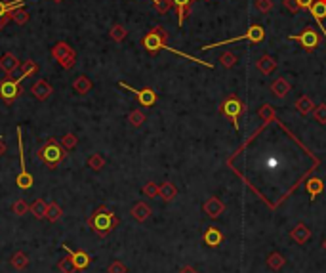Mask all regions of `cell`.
I'll return each instance as SVG.
<instances>
[{
	"mask_svg": "<svg viewBox=\"0 0 326 273\" xmlns=\"http://www.w3.org/2000/svg\"><path fill=\"white\" fill-rule=\"evenodd\" d=\"M118 224H120V222H118L116 214H114L111 208H107L105 204L98 206V208L92 212V216L88 218L90 230L94 231L98 237H107Z\"/></svg>",
	"mask_w": 326,
	"mask_h": 273,
	"instance_id": "obj_1",
	"label": "cell"
},
{
	"mask_svg": "<svg viewBox=\"0 0 326 273\" xmlns=\"http://www.w3.org/2000/svg\"><path fill=\"white\" fill-rule=\"evenodd\" d=\"M36 157L40 162H44L50 170H56L57 166L65 160L67 157V149L61 145V142L57 140V138H48L44 145L38 149V153H36Z\"/></svg>",
	"mask_w": 326,
	"mask_h": 273,
	"instance_id": "obj_2",
	"label": "cell"
},
{
	"mask_svg": "<svg viewBox=\"0 0 326 273\" xmlns=\"http://www.w3.org/2000/svg\"><path fill=\"white\" fill-rule=\"evenodd\" d=\"M265 39V31L261 25H250L248 31L244 33V35H239V37H235V39H227V40H219V42H212V44H206V46H200V50L202 52H206V50H212V48H219V46H227V44L231 42H241V40H250V42H261Z\"/></svg>",
	"mask_w": 326,
	"mask_h": 273,
	"instance_id": "obj_3",
	"label": "cell"
},
{
	"mask_svg": "<svg viewBox=\"0 0 326 273\" xmlns=\"http://www.w3.org/2000/svg\"><path fill=\"white\" fill-rule=\"evenodd\" d=\"M166 42H168V33L162 29V27H153V29L143 37V40H142L143 48H145L151 56H155L160 50H164Z\"/></svg>",
	"mask_w": 326,
	"mask_h": 273,
	"instance_id": "obj_4",
	"label": "cell"
},
{
	"mask_svg": "<svg viewBox=\"0 0 326 273\" xmlns=\"http://www.w3.org/2000/svg\"><path fill=\"white\" fill-rule=\"evenodd\" d=\"M17 149H19V172L15 176V184L19 189L27 191L33 187V176L29 174V170L25 168V153H23V138H21V128H17Z\"/></svg>",
	"mask_w": 326,
	"mask_h": 273,
	"instance_id": "obj_5",
	"label": "cell"
},
{
	"mask_svg": "<svg viewBox=\"0 0 326 273\" xmlns=\"http://www.w3.org/2000/svg\"><path fill=\"white\" fill-rule=\"evenodd\" d=\"M221 113L233 122L235 130L239 132V118H241V115L244 113V103H242L237 96H229V98L221 103Z\"/></svg>",
	"mask_w": 326,
	"mask_h": 273,
	"instance_id": "obj_6",
	"label": "cell"
},
{
	"mask_svg": "<svg viewBox=\"0 0 326 273\" xmlns=\"http://www.w3.org/2000/svg\"><path fill=\"white\" fill-rule=\"evenodd\" d=\"M288 39L290 40H296L305 52H315L319 48V44H321V37H319V33L313 29V27L303 29L299 35H290Z\"/></svg>",
	"mask_w": 326,
	"mask_h": 273,
	"instance_id": "obj_7",
	"label": "cell"
},
{
	"mask_svg": "<svg viewBox=\"0 0 326 273\" xmlns=\"http://www.w3.org/2000/svg\"><path fill=\"white\" fill-rule=\"evenodd\" d=\"M21 77L17 78H6L0 82V98L6 101V103H14L19 96H21Z\"/></svg>",
	"mask_w": 326,
	"mask_h": 273,
	"instance_id": "obj_8",
	"label": "cell"
},
{
	"mask_svg": "<svg viewBox=\"0 0 326 273\" xmlns=\"http://www.w3.org/2000/svg\"><path fill=\"white\" fill-rule=\"evenodd\" d=\"M118 86L120 88H126L128 92H132L134 96H136V100L140 101V105L143 107H153L158 100V96H156V92L153 88H143V90H136V88H132L130 84L126 82H118Z\"/></svg>",
	"mask_w": 326,
	"mask_h": 273,
	"instance_id": "obj_9",
	"label": "cell"
},
{
	"mask_svg": "<svg viewBox=\"0 0 326 273\" xmlns=\"http://www.w3.org/2000/svg\"><path fill=\"white\" fill-rule=\"evenodd\" d=\"M202 212L208 216L210 220H217L219 216L225 212V202L221 201L219 197H210L202 204Z\"/></svg>",
	"mask_w": 326,
	"mask_h": 273,
	"instance_id": "obj_10",
	"label": "cell"
},
{
	"mask_svg": "<svg viewBox=\"0 0 326 273\" xmlns=\"http://www.w3.org/2000/svg\"><path fill=\"white\" fill-rule=\"evenodd\" d=\"M61 246H63V250L69 254V258L72 260V264L76 266V270H78V272L86 270V268L92 264V258H90V254H86L84 250H72L69 244H61Z\"/></svg>",
	"mask_w": 326,
	"mask_h": 273,
	"instance_id": "obj_11",
	"label": "cell"
},
{
	"mask_svg": "<svg viewBox=\"0 0 326 273\" xmlns=\"http://www.w3.org/2000/svg\"><path fill=\"white\" fill-rule=\"evenodd\" d=\"M223 241H225L223 233H221L219 228H216V226L206 228L204 235H202V243L206 244V246H210V248H217L219 244H223Z\"/></svg>",
	"mask_w": 326,
	"mask_h": 273,
	"instance_id": "obj_12",
	"label": "cell"
},
{
	"mask_svg": "<svg viewBox=\"0 0 326 273\" xmlns=\"http://www.w3.org/2000/svg\"><path fill=\"white\" fill-rule=\"evenodd\" d=\"M311 237H313L311 230H309L303 222L296 224V226L292 228V231H290V239L296 241V244H305L307 241H311Z\"/></svg>",
	"mask_w": 326,
	"mask_h": 273,
	"instance_id": "obj_13",
	"label": "cell"
},
{
	"mask_svg": "<svg viewBox=\"0 0 326 273\" xmlns=\"http://www.w3.org/2000/svg\"><path fill=\"white\" fill-rule=\"evenodd\" d=\"M31 92H33V96H35L36 100L46 101L48 98H50V96H52L54 88H52V84H50L48 80H44V78H38V80H36V82L33 84Z\"/></svg>",
	"mask_w": 326,
	"mask_h": 273,
	"instance_id": "obj_14",
	"label": "cell"
},
{
	"mask_svg": "<svg viewBox=\"0 0 326 273\" xmlns=\"http://www.w3.org/2000/svg\"><path fill=\"white\" fill-rule=\"evenodd\" d=\"M130 214H132V218L136 220V222H147L149 218H151V214H153V210H151V206L147 204V202H136L134 206H132V210H130Z\"/></svg>",
	"mask_w": 326,
	"mask_h": 273,
	"instance_id": "obj_15",
	"label": "cell"
},
{
	"mask_svg": "<svg viewBox=\"0 0 326 273\" xmlns=\"http://www.w3.org/2000/svg\"><path fill=\"white\" fill-rule=\"evenodd\" d=\"M290 90H292V86H290V82H288L284 77H279V78H275V80L271 82V94H273L275 98H279V100L286 98Z\"/></svg>",
	"mask_w": 326,
	"mask_h": 273,
	"instance_id": "obj_16",
	"label": "cell"
},
{
	"mask_svg": "<svg viewBox=\"0 0 326 273\" xmlns=\"http://www.w3.org/2000/svg\"><path fill=\"white\" fill-rule=\"evenodd\" d=\"M0 69L6 73L8 77H12V75L19 69V59L15 58L12 52H6V54L0 58Z\"/></svg>",
	"mask_w": 326,
	"mask_h": 273,
	"instance_id": "obj_17",
	"label": "cell"
},
{
	"mask_svg": "<svg viewBox=\"0 0 326 273\" xmlns=\"http://www.w3.org/2000/svg\"><path fill=\"white\" fill-rule=\"evenodd\" d=\"M174 2V8L178 10V25L181 27L185 21V17L189 15L191 12V6H193V2L195 0H172Z\"/></svg>",
	"mask_w": 326,
	"mask_h": 273,
	"instance_id": "obj_18",
	"label": "cell"
},
{
	"mask_svg": "<svg viewBox=\"0 0 326 273\" xmlns=\"http://www.w3.org/2000/svg\"><path fill=\"white\" fill-rule=\"evenodd\" d=\"M158 197L164 202H172L178 197V187L174 186L172 182H162V184L158 186Z\"/></svg>",
	"mask_w": 326,
	"mask_h": 273,
	"instance_id": "obj_19",
	"label": "cell"
},
{
	"mask_svg": "<svg viewBox=\"0 0 326 273\" xmlns=\"http://www.w3.org/2000/svg\"><path fill=\"white\" fill-rule=\"evenodd\" d=\"M92 80L86 77V75H78L76 78H74V82H72V90L78 94V96H86L90 90H92Z\"/></svg>",
	"mask_w": 326,
	"mask_h": 273,
	"instance_id": "obj_20",
	"label": "cell"
},
{
	"mask_svg": "<svg viewBox=\"0 0 326 273\" xmlns=\"http://www.w3.org/2000/svg\"><path fill=\"white\" fill-rule=\"evenodd\" d=\"M255 67L259 69V73H263L267 77V75H271V73L277 69V61H275V58H271V56L265 54V56H261V58L257 59Z\"/></svg>",
	"mask_w": 326,
	"mask_h": 273,
	"instance_id": "obj_21",
	"label": "cell"
},
{
	"mask_svg": "<svg viewBox=\"0 0 326 273\" xmlns=\"http://www.w3.org/2000/svg\"><path fill=\"white\" fill-rule=\"evenodd\" d=\"M313 109H315V103L313 100L307 96V94H303V96H299L298 100H296V111H298L299 115H309L313 113Z\"/></svg>",
	"mask_w": 326,
	"mask_h": 273,
	"instance_id": "obj_22",
	"label": "cell"
},
{
	"mask_svg": "<svg viewBox=\"0 0 326 273\" xmlns=\"http://www.w3.org/2000/svg\"><path fill=\"white\" fill-rule=\"evenodd\" d=\"M307 193H309V197H311V201H315L323 191H325V184H323V180L321 178H309L307 180Z\"/></svg>",
	"mask_w": 326,
	"mask_h": 273,
	"instance_id": "obj_23",
	"label": "cell"
},
{
	"mask_svg": "<svg viewBox=\"0 0 326 273\" xmlns=\"http://www.w3.org/2000/svg\"><path fill=\"white\" fill-rule=\"evenodd\" d=\"M29 264H31V260H29V256L25 254V252H14L12 256H10V266L14 268V270H27L29 268Z\"/></svg>",
	"mask_w": 326,
	"mask_h": 273,
	"instance_id": "obj_24",
	"label": "cell"
},
{
	"mask_svg": "<svg viewBox=\"0 0 326 273\" xmlns=\"http://www.w3.org/2000/svg\"><path fill=\"white\" fill-rule=\"evenodd\" d=\"M71 52H72V48L67 42H63V40H61V42H56L52 46V58L56 59L57 63L65 58V56H69Z\"/></svg>",
	"mask_w": 326,
	"mask_h": 273,
	"instance_id": "obj_25",
	"label": "cell"
},
{
	"mask_svg": "<svg viewBox=\"0 0 326 273\" xmlns=\"http://www.w3.org/2000/svg\"><path fill=\"white\" fill-rule=\"evenodd\" d=\"M257 117L265 122V124H269V122H273L275 118H277V113H275V107L273 105H269V103H263L259 109H257Z\"/></svg>",
	"mask_w": 326,
	"mask_h": 273,
	"instance_id": "obj_26",
	"label": "cell"
},
{
	"mask_svg": "<svg viewBox=\"0 0 326 273\" xmlns=\"http://www.w3.org/2000/svg\"><path fill=\"white\" fill-rule=\"evenodd\" d=\"M46 208H48V202L44 201V199H36V201L29 206V212L35 216V218H38V220H44L46 218Z\"/></svg>",
	"mask_w": 326,
	"mask_h": 273,
	"instance_id": "obj_27",
	"label": "cell"
},
{
	"mask_svg": "<svg viewBox=\"0 0 326 273\" xmlns=\"http://www.w3.org/2000/svg\"><path fill=\"white\" fill-rule=\"evenodd\" d=\"M286 264V258H284L281 252H271L267 256V266H269L273 272H281Z\"/></svg>",
	"mask_w": 326,
	"mask_h": 273,
	"instance_id": "obj_28",
	"label": "cell"
},
{
	"mask_svg": "<svg viewBox=\"0 0 326 273\" xmlns=\"http://www.w3.org/2000/svg\"><path fill=\"white\" fill-rule=\"evenodd\" d=\"M61 216H63V208H61L56 201L48 202V208H46V220H48V222H57Z\"/></svg>",
	"mask_w": 326,
	"mask_h": 273,
	"instance_id": "obj_29",
	"label": "cell"
},
{
	"mask_svg": "<svg viewBox=\"0 0 326 273\" xmlns=\"http://www.w3.org/2000/svg\"><path fill=\"white\" fill-rule=\"evenodd\" d=\"M86 164H88V168H92L94 172H100L101 168L105 166V157L101 155V153H92L88 160H86Z\"/></svg>",
	"mask_w": 326,
	"mask_h": 273,
	"instance_id": "obj_30",
	"label": "cell"
},
{
	"mask_svg": "<svg viewBox=\"0 0 326 273\" xmlns=\"http://www.w3.org/2000/svg\"><path fill=\"white\" fill-rule=\"evenodd\" d=\"M147 120V117H145V113L143 111H140V109H134L130 115H128V122H130V126H134V128H140V126H143V122Z\"/></svg>",
	"mask_w": 326,
	"mask_h": 273,
	"instance_id": "obj_31",
	"label": "cell"
},
{
	"mask_svg": "<svg viewBox=\"0 0 326 273\" xmlns=\"http://www.w3.org/2000/svg\"><path fill=\"white\" fill-rule=\"evenodd\" d=\"M109 35H111V39H113L114 42H122V40H124V39L128 37V31H126V27H124V25L116 23V25H113V27H111Z\"/></svg>",
	"mask_w": 326,
	"mask_h": 273,
	"instance_id": "obj_32",
	"label": "cell"
},
{
	"mask_svg": "<svg viewBox=\"0 0 326 273\" xmlns=\"http://www.w3.org/2000/svg\"><path fill=\"white\" fill-rule=\"evenodd\" d=\"M36 71H38V65H36V61H33V59H27V61H23V63H21V73H19V77H21V78H25V77H31V75H35Z\"/></svg>",
	"mask_w": 326,
	"mask_h": 273,
	"instance_id": "obj_33",
	"label": "cell"
},
{
	"mask_svg": "<svg viewBox=\"0 0 326 273\" xmlns=\"http://www.w3.org/2000/svg\"><path fill=\"white\" fill-rule=\"evenodd\" d=\"M57 270L61 273H76L78 270H76V266L72 264V260L69 258V256H65V258H59V262H57Z\"/></svg>",
	"mask_w": 326,
	"mask_h": 273,
	"instance_id": "obj_34",
	"label": "cell"
},
{
	"mask_svg": "<svg viewBox=\"0 0 326 273\" xmlns=\"http://www.w3.org/2000/svg\"><path fill=\"white\" fill-rule=\"evenodd\" d=\"M10 17L14 19L17 25H25V23L29 21V12L23 8V6H19L17 10H14V12L10 14Z\"/></svg>",
	"mask_w": 326,
	"mask_h": 273,
	"instance_id": "obj_35",
	"label": "cell"
},
{
	"mask_svg": "<svg viewBox=\"0 0 326 273\" xmlns=\"http://www.w3.org/2000/svg\"><path fill=\"white\" fill-rule=\"evenodd\" d=\"M237 61H239V58H237L233 52H229V50H227V52H223V54H221V58H219V63H221L225 69H231V67H235V63H237Z\"/></svg>",
	"mask_w": 326,
	"mask_h": 273,
	"instance_id": "obj_36",
	"label": "cell"
},
{
	"mask_svg": "<svg viewBox=\"0 0 326 273\" xmlns=\"http://www.w3.org/2000/svg\"><path fill=\"white\" fill-rule=\"evenodd\" d=\"M59 142H61V145H63L67 151H72V149L78 145V138H76L72 132H69V134H65V136L59 140Z\"/></svg>",
	"mask_w": 326,
	"mask_h": 273,
	"instance_id": "obj_37",
	"label": "cell"
},
{
	"mask_svg": "<svg viewBox=\"0 0 326 273\" xmlns=\"http://www.w3.org/2000/svg\"><path fill=\"white\" fill-rule=\"evenodd\" d=\"M142 193L147 199H155V197H158V184H156V182H147V184L143 186Z\"/></svg>",
	"mask_w": 326,
	"mask_h": 273,
	"instance_id": "obj_38",
	"label": "cell"
},
{
	"mask_svg": "<svg viewBox=\"0 0 326 273\" xmlns=\"http://www.w3.org/2000/svg\"><path fill=\"white\" fill-rule=\"evenodd\" d=\"M313 118H315L319 124H326V103L315 105V109H313Z\"/></svg>",
	"mask_w": 326,
	"mask_h": 273,
	"instance_id": "obj_39",
	"label": "cell"
},
{
	"mask_svg": "<svg viewBox=\"0 0 326 273\" xmlns=\"http://www.w3.org/2000/svg\"><path fill=\"white\" fill-rule=\"evenodd\" d=\"M12 212L15 216H25L29 212V204L23 199H17V201L12 204Z\"/></svg>",
	"mask_w": 326,
	"mask_h": 273,
	"instance_id": "obj_40",
	"label": "cell"
},
{
	"mask_svg": "<svg viewBox=\"0 0 326 273\" xmlns=\"http://www.w3.org/2000/svg\"><path fill=\"white\" fill-rule=\"evenodd\" d=\"M153 4H155V10L158 12V14H166V12H170V8L174 6L172 0H153Z\"/></svg>",
	"mask_w": 326,
	"mask_h": 273,
	"instance_id": "obj_41",
	"label": "cell"
},
{
	"mask_svg": "<svg viewBox=\"0 0 326 273\" xmlns=\"http://www.w3.org/2000/svg\"><path fill=\"white\" fill-rule=\"evenodd\" d=\"M255 10L259 14H269L273 10V0H255Z\"/></svg>",
	"mask_w": 326,
	"mask_h": 273,
	"instance_id": "obj_42",
	"label": "cell"
},
{
	"mask_svg": "<svg viewBox=\"0 0 326 273\" xmlns=\"http://www.w3.org/2000/svg\"><path fill=\"white\" fill-rule=\"evenodd\" d=\"M107 273H128V268L120 262V260H113L107 268Z\"/></svg>",
	"mask_w": 326,
	"mask_h": 273,
	"instance_id": "obj_43",
	"label": "cell"
},
{
	"mask_svg": "<svg viewBox=\"0 0 326 273\" xmlns=\"http://www.w3.org/2000/svg\"><path fill=\"white\" fill-rule=\"evenodd\" d=\"M74 63H76V52H74V50H72L69 56H65V58L59 61V65H61L63 69H72Z\"/></svg>",
	"mask_w": 326,
	"mask_h": 273,
	"instance_id": "obj_44",
	"label": "cell"
},
{
	"mask_svg": "<svg viewBox=\"0 0 326 273\" xmlns=\"http://www.w3.org/2000/svg\"><path fill=\"white\" fill-rule=\"evenodd\" d=\"M284 8L290 12V14H296V12H299L298 8V0H283Z\"/></svg>",
	"mask_w": 326,
	"mask_h": 273,
	"instance_id": "obj_45",
	"label": "cell"
},
{
	"mask_svg": "<svg viewBox=\"0 0 326 273\" xmlns=\"http://www.w3.org/2000/svg\"><path fill=\"white\" fill-rule=\"evenodd\" d=\"M313 2L315 0H298V8L299 10H311Z\"/></svg>",
	"mask_w": 326,
	"mask_h": 273,
	"instance_id": "obj_46",
	"label": "cell"
},
{
	"mask_svg": "<svg viewBox=\"0 0 326 273\" xmlns=\"http://www.w3.org/2000/svg\"><path fill=\"white\" fill-rule=\"evenodd\" d=\"M180 273H199V272H197L193 266H185V268H181V270H180Z\"/></svg>",
	"mask_w": 326,
	"mask_h": 273,
	"instance_id": "obj_47",
	"label": "cell"
},
{
	"mask_svg": "<svg viewBox=\"0 0 326 273\" xmlns=\"http://www.w3.org/2000/svg\"><path fill=\"white\" fill-rule=\"evenodd\" d=\"M6 149H8V147H6V144H4L2 140H0V157H2L4 153H6Z\"/></svg>",
	"mask_w": 326,
	"mask_h": 273,
	"instance_id": "obj_48",
	"label": "cell"
},
{
	"mask_svg": "<svg viewBox=\"0 0 326 273\" xmlns=\"http://www.w3.org/2000/svg\"><path fill=\"white\" fill-rule=\"evenodd\" d=\"M323 250H325V252H326V237H325V239H323Z\"/></svg>",
	"mask_w": 326,
	"mask_h": 273,
	"instance_id": "obj_49",
	"label": "cell"
},
{
	"mask_svg": "<svg viewBox=\"0 0 326 273\" xmlns=\"http://www.w3.org/2000/svg\"><path fill=\"white\" fill-rule=\"evenodd\" d=\"M54 2H63V0H54Z\"/></svg>",
	"mask_w": 326,
	"mask_h": 273,
	"instance_id": "obj_50",
	"label": "cell"
},
{
	"mask_svg": "<svg viewBox=\"0 0 326 273\" xmlns=\"http://www.w3.org/2000/svg\"><path fill=\"white\" fill-rule=\"evenodd\" d=\"M0 140H2V136H0Z\"/></svg>",
	"mask_w": 326,
	"mask_h": 273,
	"instance_id": "obj_51",
	"label": "cell"
}]
</instances>
